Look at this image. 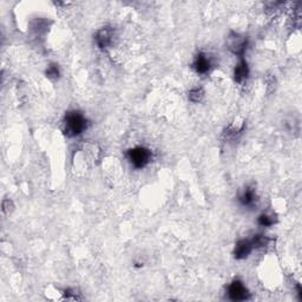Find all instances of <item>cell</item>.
I'll return each mask as SVG.
<instances>
[{"label":"cell","instance_id":"6da1fadb","mask_svg":"<svg viewBox=\"0 0 302 302\" xmlns=\"http://www.w3.org/2000/svg\"><path fill=\"white\" fill-rule=\"evenodd\" d=\"M87 119L81 111L72 110L66 112L64 117V134L67 137H76L84 133L87 129Z\"/></svg>","mask_w":302,"mask_h":302},{"label":"cell","instance_id":"7a4b0ae2","mask_svg":"<svg viewBox=\"0 0 302 302\" xmlns=\"http://www.w3.org/2000/svg\"><path fill=\"white\" fill-rule=\"evenodd\" d=\"M127 158L136 169H143L151 161V151L144 146H136L127 152Z\"/></svg>","mask_w":302,"mask_h":302},{"label":"cell","instance_id":"3957f363","mask_svg":"<svg viewBox=\"0 0 302 302\" xmlns=\"http://www.w3.org/2000/svg\"><path fill=\"white\" fill-rule=\"evenodd\" d=\"M228 296L233 301H246L250 298V293L242 281L235 280L228 287Z\"/></svg>","mask_w":302,"mask_h":302},{"label":"cell","instance_id":"277c9868","mask_svg":"<svg viewBox=\"0 0 302 302\" xmlns=\"http://www.w3.org/2000/svg\"><path fill=\"white\" fill-rule=\"evenodd\" d=\"M228 46L234 55L242 58L248 46V39L239 33H231L228 38Z\"/></svg>","mask_w":302,"mask_h":302},{"label":"cell","instance_id":"5b68a950","mask_svg":"<svg viewBox=\"0 0 302 302\" xmlns=\"http://www.w3.org/2000/svg\"><path fill=\"white\" fill-rule=\"evenodd\" d=\"M113 39H115V31H113L112 27L101 28L99 31H97L95 36L97 46L102 50L110 48L112 45Z\"/></svg>","mask_w":302,"mask_h":302},{"label":"cell","instance_id":"8992f818","mask_svg":"<svg viewBox=\"0 0 302 302\" xmlns=\"http://www.w3.org/2000/svg\"><path fill=\"white\" fill-rule=\"evenodd\" d=\"M192 67L198 75H207L213 67L212 58H210L207 54L201 52V54H198L195 57V59H193Z\"/></svg>","mask_w":302,"mask_h":302},{"label":"cell","instance_id":"52a82bcc","mask_svg":"<svg viewBox=\"0 0 302 302\" xmlns=\"http://www.w3.org/2000/svg\"><path fill=\"white\" fill-rule=\"evenodd\" d=\"M253 245H251L250 240H240L236 243L235 249H234V256L236 260H243L249 256V254L253 251Z\"/></svg>","mask_w":302,"mask_h":302},{"label":"cell","instance_id":"ba28073f","mask_svg":"<svg viewBox=\"0 0 302 302\" xmlns=\"http://www.w3.org/2000/svg\"><path fill=\"white\" fill-rule=\"evenodd\" d=\"M239 201L243 207L253 208L254 206H256L257 196H256V192H255L254 188H251V187L246 188V189L239 195Z\"/></svg>","mask_w":302,"mask_h":302},{"label":"cell","instance_id":"9c48e42d","mask_svg":"<svg viewBox=\"0 0 302 302\" xmlns=\"http://www.w3.org/2000/svg\"><path fill=\"white\" fill-rule=\"evenodd\" d=\"M249 76V67L247 61H246L245 58H240V61L237 63V65L234 70V79L237 83H243V82L247 81Z\"/></svg>","mask_w":302,"mask_h":302},{"label":"cell","instance_id":"30bf717a","mask_svg":"<svg viewBox=\"0 0 302 302\" xmlns=\"http://www.w3.org/2000/svg\"><path fill=\"white\" fill-rule=\"evenodd\" d=\"M204 97V91L201 89V87H195V89L190 90L189 95H188V98L189 101H192V103H198L203 99Z\"/></svg>","mask_w":302,"mask_h":302},{"label":"cell","instance_id":"8fae6325","mask_svg":"<svg viewBox=\"0 0 302 302\" xmlns=\"http://www.w3.org/2000/svg\"><path fill=\"white\" fill-rule=\"evenodd\" d=\"M257 223L261 227H272L275 223V218L274 215H269V214H261L257 220Z\"/></svg>","mask_w":302,"mask_h":302},{"label":"cell","instance_id":"7c38bea8","mask_svg":"<svg viewBox=\"0 0 302 302\" xmlns=\"http://www.w3.org/2000/svg\"><path fill=\"white\" fill-rule=\"evenodd\" d=\"M250 242L254 248H260L265 247L267 243H268V239L265 235H255L253 239H250Z\"/></svg>","mask_w":302,"mask_h":302},{"label":"cell","instance_id":"4fadbf2b","mask_svg":"<svg viewBox=\"0 0 302 302\" xmlns=\"http://www.w3.org/2000/svg\"><path fill=\"white\" fill-rule=\"evenodd\" d=\"M60 71H59V67H58L57 64H51L48 67V70H46V76H48L49 78L51 79H57L59 77Z\"/></svg>","mask_w":302,"mask_h":302}]
</instances>
